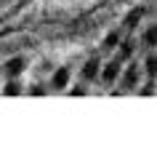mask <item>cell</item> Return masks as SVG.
I'll use <instances>...</instances> for the list:
<instances>
[{
    "label": "cell",
    "mask_w": 157,
    "mask_h": 160,
    "mask_svg": "<svg viewBox=\"0 0 157 160\" xmlns=\"http://www.w3.org/2000/svg\"><path fill=\"white\" fill-rule=\"evenodd\" d=\"M22 67H24V62H22V59H11V62L6 64V72L11 75V78H16V75L22 72Z\"/></svg>",
    "instance_id": "obj_1"
},
{
    "label": "cell",
    "mask_w": 157,
    "mask_h": 160,
    "mask_svg": "<svg viewBox=\"0 0 157 160\" xmlns=\"http://www.w3.org/2000/svg\"><path fill=\"white\" fill-rule=\"evenodd\" d=\"M117 72H120V67H117V62H112V64H107V69H104V80H115V78H117Z\"/></svg>",
    "instance_id": "obj_2"
},
{
    "label": "cell",
    "mask_w": 157,
    "mask_h": 160,
    "mask_svg": "<svg viewBox=\"0 0 157 160\" xmlns=\"http://www.w3.org/2000/svg\"><path fill=\"white\" fill-rule=\"evenodd\" d=\"M96 69H99V62H93V59H91V62L85 64L83 75H85V78H96Z\"/></svg>",
    "instance_id": "obj_3"
},
{
    "label": "cell",
    "mask_w": 157,
    "mask_h": 160,
    "mask_svg": "<svg viewBox=\"0 0 157 160\" xmlns=\"http://www.w3.org/2000/svg\"><path fill=\"white\" fill-rule=\"evenodd\" d=\"M67 78H69V72H67V69H59V72H56V78H53V86H59V88H61L64 83H67Z\"/></svg>",
    "instance_id": "obj_4"
},
{
    "label": "cell",
    "mask_w": 157,
    "mask_h": 160,
    "mask_svg": "<svg viewBox=\"0 0 157 160\" xmlns=\"http://www.w3.org/2000/svg\"><path fill=\"white\" fill-rule=\"evenodd\" d=\"M141 13H144L141 8H139L136 13H128V19H125V22H128V24H136V22H139V16H141Z\"/></svg>",
    "instance_id": "obj_5"
},
{
    "label": "cell",
    "mask_w": 157,
    "mask_h": 160,
    "mask_svg": "<svg viewBox=\"0 0 157 160\" xmlns=\"http://www.w3.org/2000/svg\"><path fill=\"white\" fill-rule=\"evenodd\" d=\"M6 93H8V96H13V93H19V86H16V83H11V86H6Z\"/></svg>",
    "instance_id": "obj_6"
},
{
    "label": "cell",
    "mask_w": 157,
    "mask_h": 160,
    "mask_svg": "<svg viewBox=\"0 0 157 160\" xmlns=\"http://www.w3.org/2000/svg\"><path fill=\"white\" fill-rule=\"evenodd\" d=\"M104 43H107V46H115V43H117V32L107 35V40H104Z\"/></svg>",
    "instance_id": "obj_7"
},
{
    "label": "cell",
    "mask_w": 157,
    "mask_h": 160,
    "mask_svg": "<svg viewBox=\"0 0 157 160\" xmlns=\"http://www.w3.org/2000/svg\"><path fill=\"white\" fill-rule=\"evenodd\" d=\"M130 48H133V46H130V43H125V46H123V56H130Z\"/></svg>",
    "instance_id": "obj_8"
}]
</instances>
